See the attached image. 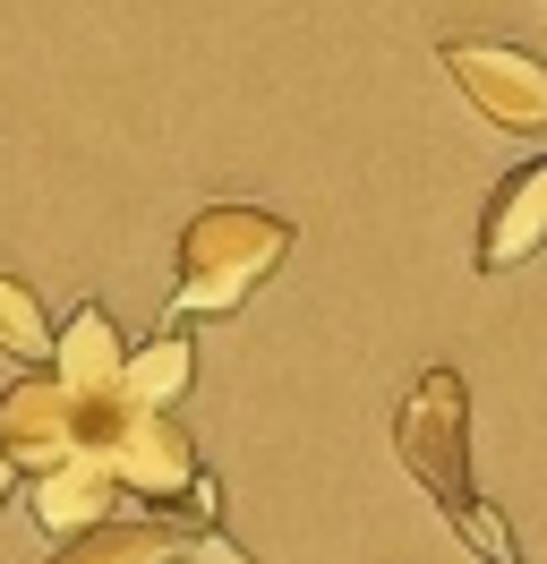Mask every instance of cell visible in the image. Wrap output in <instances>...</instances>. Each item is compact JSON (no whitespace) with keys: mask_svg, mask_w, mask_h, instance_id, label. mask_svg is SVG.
Segmentation results:
<instances>
[{"mask_svg":"<svg viewBox=\"0 0 547 564\" xmlns=\"http://www.w3.org/2000/svg\"><path fill=\"white\" fill-rule=\"evenodd\" d=\"M394 454H403V470L419 479V488L437 496V513H444V530L471 547V556H487V564H522L513 556V530H505V513L479 496V479H471V386H462V368H419L410 377V393H403V411H394Z\"/></svg>","mask_w":547,"mask_h":564,"instance_id":"obj_1","label":"cell"},{"mask_svg":"<svg viewBox=\"0 0 547 564\" xmlns=\"http://www.w3.org/2000/svg\"><path fill=\"white\" fill-rule=\"evenodd\" d=\"M291 257V223L266 206H197L180 231V291H171V325L197 317H239Z\"/></svg>","mask_w":547,"mask_h":564,"instance_id":"obj_2","label":"cell"},{"mask_svg":"<svg viewBox=\"0 0 547 564\" xmlns=\"http://www.w3.org/2000/svg\"><path fill=\"white\" fill-rule=\"evenodd\" d=\"M120 411H129V393H77L52 368H26L18 386H0V454L26 479L61 470V462H103Z\"/></svg>","mask_w":547,"mask_h":564,"instance_id":"obj_3","label":"cell"},{"mask_svg":"<svg viewBox=\"0 0 547 564\" xmlns=\"http://www.w3.org/2000/svg\"><path fill=\"white\" fill-rule=\"evenodd\" d=\"M437 61H444V77H453V95H462L487 129H505V138H547V61L539 52L496 43V35H444Z\"/></svg>","mask_w":547,"mask_h":564,"instance_id":"obj_4","label":"cell"},{"mask_svg":"<svg viewBox=\"0 0 547 564\" xmlns=\"http://www.w3.org/2000/svg\"><path fill=\"white\" fill-rule=\"evenodd\" d=\"M539 248H547V154H530L522 172L496 180V197H487V214H479L471 265L479 274H522Z\"/></svg>","mask_w":547,"mask_h":564,"instance_id":"obj_5","label":"cell"},{"mask_svg":"<svg viewBox=\"0 0 547 564\" xmlns=\"http://www.w3.org/2000/svg\"><path fill=\"white\" fill-rule=\"evenodd\" d=\"M120 505H129V488L103 470V462H61V470H43V479H26V513L43 522V539H95V530L120 522Z\"/></svg>","mask_w":547,"mask_h":564,"instance_id":"obj_6","label":"cell"},{"mask_svg":"<svg viewBox=\"0 0 547 564\" xmlns=\"http://www.w3.org/2000/svg\"><path fill=\"white\" fill-rule=\"evenodd\" d=\"M129 343H120V325H111V308L103 300H77L61 325V359H52V377H68L77 393H120L129 386Z\"/></svg>","mask_w":547,"mask_h":564,"instance_id":"obj_7","label":"cell"},{"mask_svg":"<svg viewBox=\"0 0 547 564\" xmlns=\"http://www.w3.org/2000/svg\"><path fill=\"white\" fill-rule=\"evenodd\" d=\"M189 556V530L180 522H154V513H137V522H111L95 539H68L52 547V564H180Z\"/></svg>","mask_w":547,"mask_h":564,"instance_id":"obj_8","label":"cell"},{"mask_svg":"<svg viewBox=\"0 0 547 564\" xmlns=\"http://www.w3.org/2000/svg\"><path fill=\"white\" fill-rule=\"evenodd\" d=\"M0 359H18V377L61 359V325H52V308H43L34 282L9 274V265H0Z\"/></svg>","mask_w":547,"mask_h":564,"instance_id":"obj_9","label":"cell"},{"mask_svg":"<svg viewBox=\"0 0 547 564\" xmlns=\"http://www.w3.org/2000/svg\"><path fill=\"white\" fill-rule=\"evenodd\" d=\"M189 386H197V343H189V325H163V334L129 359V386L120 393H129L137 411H171Z\"/></svg>","mask_w":547,"mask_h":564,"instance_id":"obj_10","label":"cell"},{"mask_svg":"<svg viewBox=\"0 0 547 564\" xmlns=\"http://www.w3.org/2000/svg\"><path fill=\"white\" fill-rule=\"evenodd\" d=\"M18 479H26V470H18V462L0 454V505H9V496H18Z\"/></svg>","mask_w":547,"mask_h":564,"instance_id":"obj_11","label":"cell"}]
</instances>
